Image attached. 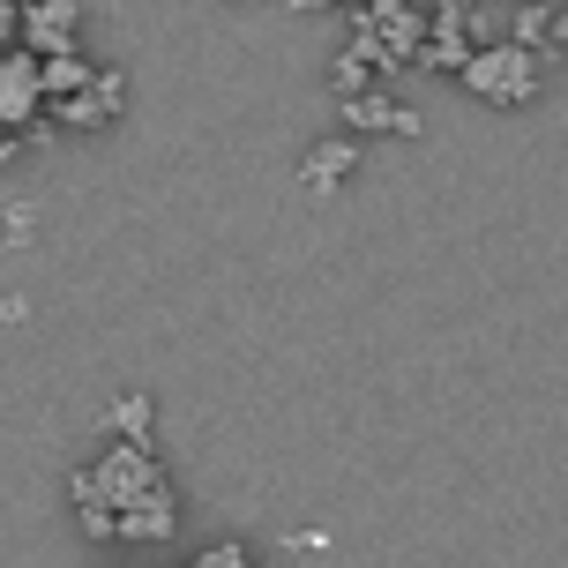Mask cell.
<instances>
[{
  "label": "cell",
  "instance_id": "cell-1",
  "mask_svg": "<svg viewBox=\"0 0 568 568\" xmlns=\"http://www.w3.org/2000/svg\"><path fill=\"white\" fill-rule=\"evenodd\" d=\"M344 45L367 53L382 75H404V68H419L426 8H419V0H352V30H344Z\"/></svg>",
  "mask_w": 568,
  "mask_h": 568
},
{
  "label": "cell",
  "instance_id": "cell-2",
  "mask_svg": "<svg viewBox=\"0 0 568 568\" xmlns=\"http://www.w3.org/2000/svg\"><path fill=\"white\" fill-rule=\"evenodd\" d=\"M456 83L471 90L479 105H501V113H516V105H531V98L546 90V53L516 45V38H494V45H479V53L456 68Z\"/></svg>",
  "mask_w": 568,
  "mask_h": 568
},
{
  "label": "cell",
  "instance_id": "cell-3",
  "mask_svg": "<svg viewBox=\"0 0 568 568\" xmlns=\"http://www.w3.org/2000/svg\"><path fill=\"white\" fill-rule=\"evenodd\" d=\"M501 23H494V0H434V16H426V45H419V68L426 75H456L464 60L494 45Z\"/></svg>",
  "mask_w": 568,
  "mask_h": 568
},
{
  "label": "cell",
  "instance_id": "cell-4",
  "mask_svg": "<svg viewBox=\"0 0 568 568\" xmlns=\"http://www.w3.org/2000/svg\"><path fill=\"white\" fill-rule=\"evenodd\" d=\"M45 113L60 120V135H98V128H113L128 113V75L120 68H90V83L68 90V98H45Z\"/></svg>",
  "mask_w": 568,
  "mask_h": 568
},
{
  "label": "cell",
  "instance_id": "cell-5",
  "mask_svg": "<svg viewBox=\"0 0 568 568\" xmlns=\"http://www.w3.org/2000/svg\"><path fill=\"white\" fill-rule=\"evenodd\" d=\"M337 113H344V128L352 135H397V142H419L426 135V113L419 105H404L397 90H359V98H337Z\"/></svg>",
  "mask_w": 568,
  "mask_h": 568
},
{
  "label": "cell",
  "instance_id": "cell-6",
  "mask_svg": "<svg viewBox=\"0 0 568 568\" xmlns=\"http://www.w3.org/2000/svg\"><path fill=\"white\" fill-rule=\"evenodd\" d=\"M90 486L120 509V501H135V494H150V486H165V464L150 456V442H113V449L90 464Z\"/></svg>",
  "mask_w": 568,
  "mask_h": 568
},
{
  "label": "cell",
  "instance_id": "cell-7",
  "mask_svg": "<svg viewBox=\"0 0 568 568\" xmlns=\"http://www.w3.org/2000/svg\"><path fill=\"white\" fill-rule=\"evenodd\" d=\"M113 539L128 546H172L180 539V486H150V494H135V501H120L113 509Z\"/></svg>",
  "mask_w": 568,
  "mask_h": 568
},
{
  "label": "cell",
  "instance_id": "cell-8",
  "mask_svg": "<svg viewBox=\"0 0 568 568\" xmlns=\"http://www.w3.org/2000/svg\"><path fill=\"white\" fill-rule=\"evenodd\" d=\"M45 113V75L30 45H0V128H23Z\"/></svg>",
  "mask_w": 568,
  "mask_h": 568
},
{
  "label": "cell",
  "instance_id": "cell-9",
  "mask_svg": "<svg viewBox=\"0 0 568 568\" xmlns=\"http://www.w3.org/2000/svg\"><path fill=\"white\" fill-rule=\"evenodd\" d=\"M75 38H83V0H23L16 45H30V53H60V45H75Z\"/></svg>",
  "mask_w": 568,
  "mask_h": 568
},
{
  "label": "cell",
  "instance_id": "cell-10",
  "mask_svg": "<svg viewBox=\"0 0 568 568\" xmlns=\"http://www.w3.org/2000/svg\"><path fill=\"white\" fill-rule=\"evenodd\" d=\"M352 172H359V142H352V135H329V142H314V150H307L300 187H307V195H337Z\"/></svg>",
  "mask_w": 568,
  "mask_h": 568
},
{
  "label": "cell",
  "instance_id": "cell-11",
  "mask_svg": "<svg viewBox=\"0 0 568 568\" xmlns=\"http://www.w3.org/2000/svg\"><path fill=\"white\" fill-rule=\"evenodd\" d=\"M105 426H113V442H150V426H158V404L142 397V389H128V397L105 404Z\"/></svg>",
  "mask_w": 568,
  "mask_h": 568
},
{
  "label": "cell",
  "instance_id": "cell-12",
  "mask_svg": "<svg viewBox=\"0 0 568 568\" xmlns=\"http://www.w3.org/2000/svg\"><path fill=\"white\" fill-rule=\"evenodd\" d=\"M501 38H516V45H531V53H546V60H561V53H554V8H546V0H524L516 23L501 30Z\"/></svg>",
  "mask_w": 568,
  "mask_h": 568
},
{
  "label": "cell",
  "instance_id": "cell-13",
  "mask_svg": "<svg viewBox=\"0 0 568 568\" xmlns=\"http://www.w3.org/2000/svg\"><path fill=\"white\" fill-rule=\"evenodd\" d=\"M374 75H382V68H374L367 53H352V45H344V53L329 60V98H359V90H374Z\"/></svg>",
  "mask_w": 568,
  "mask_h": 568
},
{
  "label": "cell",
  "instance_id": "cell-14",
  "mask_svg": "<svg viewBox=\"0 0 568 568\" xmlns=\"http://www.w3.org/2000/svg\"><path fill=\"white\" fill-rule=\"evenodd\" d=\"M0 240H8V247H30V240H38V210H30V202H16V210L0 217Z\"/></svg>",
  "mask_w": 568,
  "mask_h": 568
},
{
  "label": "cell",
  "instance_id": "cell-15",
  "mask_svg": "<svg viewBox=\"0 0 568 568\" xmlns=\"http://www.w3.org/2000/svg\"><path fill=\"white\" fill-rule=\"evenodd\" d=\"M202 568H247V546H202Z\"/></svg>",
  "mask_w": 568,
  "mask_h": 568
},
{
  "label": "cell",
  "instance_id": "cell-16",
  "mask_svg": "<svg viewBox=\"0 0 568 568\" xmlns=\"http://www.w3.org/2000/svg\"><path fill=\"white\" fill-rule=\"evenodd\" d=\"M284 554H329V531H292Z\"/></svg>",
  "mask_w": 568,
  "mask_h": 568
},
{
  "label": "cell",
  "instance_id": "cell-17",
  "mask_svg": "<svg viewBox=\"0 0 568 568\" xmlns=\"http://www.w3.org/2000/svg\"><path fill=\"white\" fill-rule=\"evenodd\" d=\"M16 158H23V128H0V172L16 165Z\"/></svg>",
  "mask_w": 568,
  "mask_h": 568
},
{
  "label": "cell",
  "instance_id": "cell-18",
  "mask_svg": "<svg viewBox=\"0 0 568 568\" xmlns=\"http://www.w3.org/2000/svg\"><path fill=\"white\" fill-rule=\"evenodd\" d=\"M23 314H30V300H23V292H8V284H0V322H23Z\"/></svg>",
  "mask_w": 568,
  "mask_h": 568
},
{
  "label": "cell",
  "instance_id": "cell-19",
  "mask_svg": "<svg viewBox=\"0 0 568 568\" xmlns=\"http://www.w3.org/2000/svg\"><path fill=\"white\" fill-rule=\"evenodd\" d=\"M16 16H23V0H0V45H16Z\"/></svg>",
  "mask_w": 568,
  "mask_h": 568
},
{
  "label": "cell",
  "instance_id": "cell-20",
  "mask_svg": "<svg viewBox=\"0 0 568 568\" xmlns=\"http://www.w3.org/2000/svg\"><path fill=\"white\" fill-rule=\"evenodd\" d=\"M554 53H568V8H554Z\"/></svg>",
  "mask_w": 568,
  "mask_h": 568
}]
</instances>
